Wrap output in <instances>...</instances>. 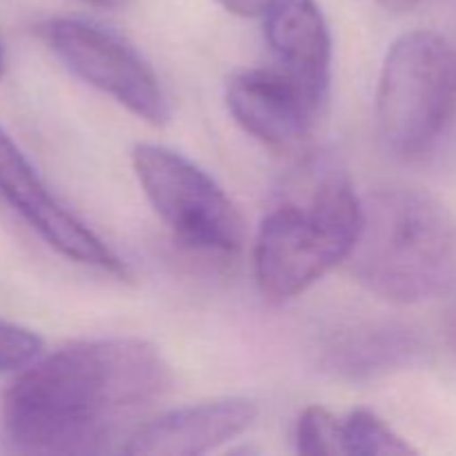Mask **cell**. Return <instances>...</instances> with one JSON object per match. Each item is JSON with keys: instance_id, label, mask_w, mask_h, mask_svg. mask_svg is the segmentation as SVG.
<instances>
[{"instance_id": "cell-1", "label": "cell", "mask_w": 456, "mask_h": 456, "mask_svg": "<svg viewBox=\"0 0 456 456\" xmlns=\"http://www.w3.org/2000/svg\"><path fill=\"white\" fill-rule=\"evenodd\" d=\"M172 381L165 356L142 338L69 343L22 370L4 392L3 439L20 454L111 452Z\"/></svg>"}, {"instance_id": "cell-2", "label": "cell", "mask_w": 456, "mask_h": 456, "mask_svg": "<svg viewBox=\"0 0 456 456\" xmlns=\"http://www.w3.org/2000/svg\"><path fill=\"white\" fill-rule=\"evenodd\" d=\"M368 292L399 305L456 294V214L417 187H383L361 199V227L347 256Z\"/></svg>"}, {"instance_id": "cell-3", "label": "cell", "mask_w": 456, "mask_h": 456, "mask_svg": "<svg viewBox=\"0 0 456 456\" xmlns=\"http://www.w3.org/2000/svg\"><path fill=\"white\" fill-rule=\"evenodd\" d=\"M361 227V199L341 169H323L303 200H283L261 221L254 276L263 297L283 303L347 261Z\"/></svg>"}, {"instance_id": "cell-4", "label": "cell", "mask_w": 456, "mask_h": 456, "mask_svg": "<svg viewBox=\"0 0 456 456\" xmlns=\"http://www.w3.org/2000/svg\"><path fill=\"white\" fill-rule=\"evenodd\" d=\"M456 114V47L436 31H408L387 49L377 85L386 145L414 159L435 147Z\"/></svg>"}, {"instance_id": "cell-5", "label": "cell", "mask_w": 456, "mask_h": 456, "mask_svg": "<svg viewBox=\"0 0 456 456\" xmlns=\"http://www.w3.org/2000/svg\"><path fill=\"white\" fill-rule=\"evenodd\" d=\"M132 165L154 212L187 248L208 254H234L240 248L239 209L194 160L169 147L138 142Z\"/></svg>"}, {"instance_id": "cell-6", "label": "cell", "mask_w": 456, "mask_h": 456, "mask_svg": "<svg viewBox=\"0 0 456 456\" xmlns=\"http://www.w3.org/2000/svg\"><path fill=\"white\" fill-rule=\"evenodd\" d=\"M36 34L89 87L156 127L169 120L172 107L163 83L150 62L116 31L80 18H47L36 27Z\"/></svg>"}, {"instance_id": "cell-7", "label": "cell", "mask_w": 456, "mask_h": 456, "mask_svg": "<svg viewBox=\"0 0 456 456\" xmlns=\"http://www.w3.org/2000/svg\"><path fill=\"white\" fill-rule=\"evenodd\" d=\"M0 199L49 245L78 265L127 276L125 263L52 194L13 138L0 127Z\"/></svg>"}, {"instance_id": "cell-8", "label": "cell", "mask_w": 456, "mask_h": 456, "mask_svg": "<svg viewBox=\"0 0 456 456\" xmlns=\"http://www.w3.org/2000/svg\"><path fill=\"white\" fill-rule=\"evenodd\" d=\"M225 102L236 123L274 151L305 145L321 110L276 67H252L232 74Z\"/></svg>"}, {"instance_id": "cell-9", "label": "cell", "mask_w": 456, "mask_h": 456, "mask_svg": "<svg viewBox=\"0 0 456 456\" xmlns=\"http://www.w3.org/2000/svg\"><path fill=\"white\" fill-rule=\"evenodd\" d=\"M258 417L254 401L243 396L203 401L169 410L141 423L125 444L134 456H199L208 454L243 435Z\"/></svg>"}, {"instance_id": "cell-10", "label": "cell", "mask_w": 456, "mask_h": 456, "mask_svg": "<svg viewBox=\"0 0 456 456\" xmlns=\"http://www.w3.org/2000/svg\"><path fill=\"white\" fill-rule=\"evenodd\" d=\"M274 67L323 111L332 80V36L316 0H274L265 16Z\"/></svg>"}, {"instance_id": "cell-11", "label": "cell", "mask_w": 456, "mask_h": 456, "mask_svg": "<svg viewBox=\"0 0 456 456\" xmlns=\"http://www.w3.org/2000/svg\"><path fill=\"white\" fill-rule=\"evenodd\" d=\"M419 352L421 343L405 328L365 325L346 332L328 347V365L350 379H363L401 368Z\"/></svg>"}, {"instance_id": "cell-12", "label": "cell", "mask_w": 456, "mask_h": 456, "mask_svg": "<svg viewBox=\"0 0 456 456\" xmlns=\"http://www.w3.org/2000/svg\"><path fill=\"white\" fill-rule=\"evenodd\" d=\"M417 450L396 435L381 417L370 410H352L343 417V454L350 456H399Z\"/></svg>"}, {"instance_id": "cell-13", "label": "cell", "mask_w": 456, "mask_h": 456, "mask_svg": "<svg viewBox=\"0 0 456 456\" xmlns=\"http://www.w3.org/2000/svg\"><path fill=\"white\" fill-rule=\"evenodd\" d=\"M294 444L307 456L343 454V419L323 405H310L298 417Z\"/></svg>"}, {"instance_id": "cell-14", "label": "cell", "mask_w": 456, "mask_h": 456, "mask_svg": "<svg viewBox=\"0 0 456 456\" xmlns=\"http://www.w3.org/2000/svg\"><path fill=\"white\" fill-rule=\"evenodd\" d=\"M43 338L34 330L0 319V374L22 372L43 356Z\"/></svg>"}, {"instance_id": "cell-15", "label": "cell", "mask_w": 456, "mask_h": 456, "mask_svg": "<svg viewBox=\"0 0 456 456\" xmlns=\"http://www.w3.org/2000/svg\"><path fill=\"white\" fill-rule=\"evenodd\" d=\"M230 13L240 18H258L265 16L267 9L274 4V0H218Z\"/></svg>"}, {"instance_id": "cell-16", "label": "cell", "mask_w": 456, "mask_h": 456, "mask_svg": "<svg viewBox=\"0 0 456 456\" xmlns=\"http://www.w3.org/2000/svg\"><path fill=\"white\" fill-rule=\"evenodd\" d=\"M78 3L89 4V7H96V9H111V12H120V9H127L134 0H78Z\"/></svg>"}, {"instance_id": "cell-17", "label": "cell", "mask_w": 456, "mask_h": 456, "mask_svg": "<svg viewBox=\"0 0 456 456\" xmlns=\"http://www.w3.org/2000/svg\"><path fill=\"white\" fill-rule=\"evenodd\" d=\"M377 3L381 4L383 9H387V12L403 13V12H410V9L417 7L419 0H377Z\"/></svg>"}, {"instance_id": "cell-18", "label": "cell", "mask_w": 456, "mask_h": 456, "mask_svg": "<svg viewBox=\"0 0 456 456\" xmlns=\"http://www.w3.org/2000/svg\"><path fill=\"white\" fill-rule=\"evenodd\" d=\"M4 71V52H3V43H0V78H3Z\"/></svg>"}]
</instances>
